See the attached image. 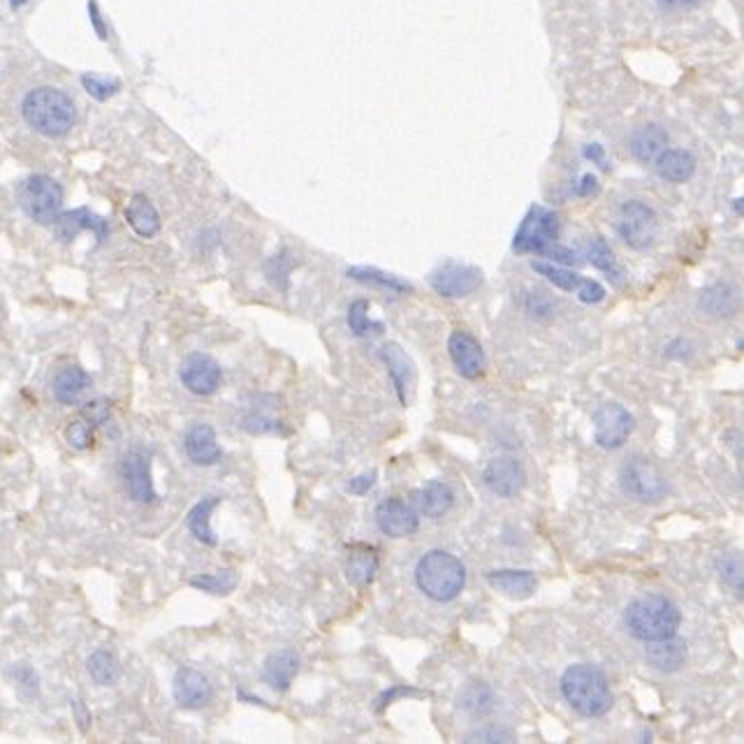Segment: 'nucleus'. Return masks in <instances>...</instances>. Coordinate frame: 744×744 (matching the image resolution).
<instances>
[{
  "label": "nucleus",
  "instance_id": "f257e3e1",
  "mask_svg": "<svg viewBox=\"0 0 744 744\" xmlns=\"http://www.w3.org/2000/svg\"><path fill=\"white\" fill-rule=\"evenodd\" d=\"M682 624V612L670 598L661 594H647L626 605L624 626L636 640L654 643L670 636H677Z\"/></svg>",
  "mask_w": 744,
  "mask_h": 744
},
{
  "label": "nucleus",
  "instance_id": "f03ea898",
  "mask_svg": "<svg viewBox=\"0 0 744 744\" xmlns=\"http://www.w3.org/2000/svg\"><path fill=\"white\" fill-rule=\"evenodd\" d=\"M561 694L580 717H603L612 707V691L608 677L592 663H575L561 675Z\"/></svg>",
  "mask_w": 744,
  "mask_h": 744
},
{
  "label": "nucleus",
  "instance_id": "7ed1b4c3",
  "mask_svg": "<svg viewBox=\"0 0 744 744\" xmlns=\"http://www.w3.org/2000/svg\"><path fill=\"white\" fill-rule=\"evenodd\" d=\"M415 585L432 601L450 603L466 585V566L446 550H429L415 566Z\"/></svg>",
  "mask_w": 744,
  "mask_h": 744
},
{
  "label": "nucleus",
  "instance_id": "20e7f679",
  "mask_svg": "<svg viewBox=\"0 0 744 744\" xmlns=\"http://www.w3.org/2000/svg\"><path fill=\"white\" fill-rule=\"evenodd\" d=\"M21 114L28 126L45 137H63L75 123V105L54 86H40L28 93Z\"/></svg>",
  "mask_w": 744,
  "mask_h": 744
},
{
  "label": "nucleus",
  "instance_id": "39448f33",
  "mask_svg": "<svg viewBox=\"0 0 744 744\" xmlns=\"http://www.w3.org/2000/svg\"><path fill=\"white\" fill-rule=\"evenodd\" d=\"M617 232L626 246L636 248V251H647L659 239V216H656L652 204L643 200H626L617 214Z\"/></svg>",
  "mask_w": 744,
  "mask_h": 744
},
{
  "label": "nucleus",
  "instance_id": "423d86ee",
  "mask_svg": "<svg viewBox=\"0 0 744 744\" xmlns=\"http://www.w3.org/2000/svg\"><path fill=\"white\" fill-rule=\"evenodd\" d=\"M559 230L561 223L557 211L534 204L515 232L513 248L517 253L545 255L554 244H559Z\"/></svg>",
  "mask_w": 744,
  "mask_h": 744
},
{
  "label": "nucleus",
  "instance_id": "0eeeda50",
  "mask_svg": "<svg viewBox=\"0 0 744 744\" xmlns=\"http://www.w3.org/2000/svg\"><path fill=\"white\" fill-rule=\"evenodd\" d=\"M619 483L626 496L640 503H659L668 494V480L659 466L645 457H631L622 466Z\"/></svg>",
  "mask_w": 744,
  "mask_h": 744
},
{
  "label": "nucleus",
  "instance_id": "6e6552de",
  "mask_svg": "<svg viewBox=\"0 0 744 744\" xmlns=\"http://www.w3.org/2000/svg\"><path fill=\"white\" fill-rule=\"evenodd\" d=\"M21 209L40 225H51L61 214L63 188L49 177H31L19 191Z\"/></svg>",
  "mask_w": 744,
  "mask_h": 744
},
{
  "label": "nucleus",
  "instance_id": "1a4fd4ad",
  "mask_svg": "<svg viewBox=\"0 0 744 744\" xmlns=\"http://www.w3.org/2000/svg\"><path fill=\"white\" fill-rule=\"evenodd\" d=\"M429 288L446 299H462L476 293L483 286V272L473 265L457 260H446L427 276Z\"/></svg>",
  "mask_w": 744,
  "mask_h": 744
},
{
  "label": "nucleus",
  "instance_id": "9d476101",
  "mask_svg": "<svg viewBox=\"0 0 744 744\" xmlns=\"http://www.w3.org/2000/svg\"><path fill=\"white\" fill-rule=\"evenodd\" d=\"M594 441L603 450L622 448L636 429V418L619 404H603L594 413Z\"/></svg>",
  "mask_w": 744,
  "mask_h": 744
},
{
  "label": "nucleus",
  "instance_id": "9b49d317",
  "mask_svg": "<svg viewBox=\"0 0 744 744\" xmlns=\"http://www.w3.org/2000/svg\"><path fill=\"white\" fill-rule=\"evenodd\" d=\"M179 381L195 397H209L221 388L223 369L207 353H191L179 367Z\"/></svg>",
  "mask_w": 744,
  "mask_h": 744
},
{
  "label": "nucleus",
  "instance_id": "f8f14e48",
  "mask_svg": "<svg viewBox=\"0 0 744 744\" xmlns=\"http://www.w3.org/2000/svg\"><path fill=\"white\" fill-rule=\"evenodd\" d=\"M121 480L126 494L135 503L156 501V487L151 480V457L142 448H128L121 455Z\"/></svg>",
  "mask_w": 744,
  "mask_h": 744
},
{
  "label": "nucleus",
  "instance_id": "ddd939ff",
  "mask_svg": "<svg viewBox=\"0 0 744 744\" xmlns=\"http://www.w3.org/2000/svg\"><path fill=\"white\" fill-rule=\"evenodd\" d=\"M374 520L378 531L390 538H408L420 529L418 510L411 503L397 499V496L378 503Z\"/></svg>",
  "mask_w": 744,
  "mask_h": 744
},
{
  "label": "nucleus",
  "instance_id": "4468645a",
  "mask_svg": "<svg viewBox=\"0 0 744 744\" xmlns=\"http://www.w3.org/2000/svg\"><path fill=\"white\" fill-rule=\"evenodd\" d=\"M174 703L184 710H202L214 700V684L195 668H179L172 680Z\"/></svg>",
  "mask_w": 744,
  "mask_h": 744
},
{
  "label": "nucleus",
  "instance_id": "2eb2a0df",
  "mask_svg": "<svg viewBox=\"0 0 744 744\" xmlns=\"http://www.w3.org/2000/svg\"><path fill=\"white\" fill-rule=\"evenodd\" d=\"M483 483L501 499H513L527 485V473L515 457H494L483 471Z\"/></svg>",
  "mask_w": 744,
  "mask_h": 744
},
{
  "label": "nucleus",
  "instance_id": "dca6fc26",
  "mask_svg": "<svg viewBox=\"0 0 744 744\" xmlns=\"http://www.w3.org/2000/svg\"><path fill=\"white\" fill-rule=\"evenodd\" d=\"M448 353L450 360L455 364L457 374L466 378V381H476L483 376L485 369V353L480 341L473 334L464 330H455L448 339Z\"/></svg>",
  "mask_w": 744,
  "mask_h": 744
},
{
  "label": "nucleus",
  "instance_id": "f3484780",
  "mask_svg": "<svg viewBox=\"0 0 744 744\" xmlns=\"http://www.w3.org/2000/svg\"><path fill=\"white\" fill-rule=\"evenodd\" d=\"M299 668H302V659L295 649L283 647L276 649L262 663V680H265L269 687L279 694H286V691L293 687L295 677L299 675Z\"/></svg>",
  "mask_w": 744,
  "mask_h": 744
},
{
  "label": "nucleus",
  "instance_id": "a211bd4d",
  "mask_svg": "<svg viewBox=\"0 0 744 744\" xmlns=\"http://www.w3.org/2000/svg\"><path fill=\"white\" fill-rule=\"evenodd\" d=\"M184 450L188 459L198 466H214L223 457V450L216 439V429L207 425V422H198V425L188 427L184 436Z\"/></svg>",
  "mask_w": 744,
  "mask_h": 744
},
{
  "label": "nucleus",
  "instance_id": "6ab92c4d",
  "mask_svg": "<svg viewBox=\"0 0 744 744\" xmlns=\"http://www.w3.org/2000/svg\"><path fill=\"white\" fill-rule=\"evenodd\" d=\"M485 580L494 592L513 598V601L531 598L538 589L536 573L517 571V568H499V571H490V573H485Z\"/></svg>",
  "mask_w": 744,
  "mask_h": 744
},
{
  "label": "nucleus",
  "instance_id": "aec40b11",
  "mask_svg": "<svg viewBox=\"0 0 744 744\" xmlns=\"http://www.w3.org/2000/svg\"><path fill=\"white\" fill-rule=\"evenodd\" d=\"M381 360L388 367V376L392 385H395V392L399 397L401 406H408L411 401V388H413V362L408 360V355L401 350L399 344H385L381 350H378Z\"/></svg>",
  "mask_w": 744,
  "mask_h": 744
},
{
  "label": "nucleus",
  "instance_id": "412c9836",
  "mask_svg": "<svg viewBox=\"0 0 744 744\" xmlns=\"http://www.w3.org/2000/svg\"><path fill=\"white\" fill-rule=\"evenodd\" d=\"M411 499L418 515H425L429 520H439V517L450 513V508L455 506V492L443 480H432V483L422 485L420 490L411 494Z\"/></svg>",
  "mask_w": 744,
  "mask_h": 744
},
{
  "label": "nucleus",
  "instance_id": "4be33fe9",
  "mask_svg": "<svg viewBox=\"0 0 744 744\" xmlns=\"http://www.w3.org/2000/svg\"><path fill=\"white\" fill-rule=\"evenodd\" d=\"M645 659L654 670L663 675H673L687 663V643L677 636L654 640L645 647Z\"/></svg>",
  "mask_w": 744,
  "mask_h": 744
},
{
  "label": "nucleus",
  "instance_id": "5701e85b",
  "mask_svg": "<svg viewBox=\"0 0 744 744\" xmlns=\"http://www.w3.org/2000/svg\"><path fill=\"white\" fill-rule=\"evenodd\" d=\"M56 225V235L61 242H72L79 232L91 230L93 235L98 237V242L107 237V221H102L100 216L91 214L89 209H75V211H65V214H58L54 221Z\"/></svg>",
  "mask_w": 744,
  "mask_h": 744
},
{
  "label": "nucleus",
  "instance_id": "b1692460",
  "mask_svg": "<svg viewBox=\"0 0 744 744\" xmlns=\"http://www.w3.org/2000/svg\"><path fill=\"white\" fill-rule=\"evenodd\" d=\"M89 388H91V376L86 374L82 367H77V364H68V367L58 369L54 376V383H51L54 399L63 406L79 404L84 397V392Z\"/></svg>",
  "mask_w": 744,
  "mask_h": 744
},
{
  "label": "nucleus",
  "instance_id": "393cba45",
  "mask_svg": "<svg viewBox=\"0 0 744 744\" xmlns=\"http://www.w3.org/2000/svg\"><path fill=\"white\" fill-rule=\"evenodd\" d=\"M698 306L710 318H733L738 313L740 295L731 283H712L700 293Z\"/></svg>",
  "mask_w": 744,
  "mask_h": 744
},
{
  "label": "nucleus",
  "instance_id": "a878e982",
  "mask_svg": "<svg viewBox=\"0 0 744 744\" xmlns=\"http://www.w3.org/2000/svg\"><path fill=\"white\" fill-rule=\"evenodd\" d=\"M656 174L670 184H684L696 174V156L689 149H663L654 160Z\"/></svg>",
  "mask_w": 744,
  "mask_h": 744
},
{
  "label": "nucleus",
  "instance_id": "bb28decb",
  "mask_svg": "<svg viewBox=\"0 0 744 744\" xmlns=\"http://www.w3.org/2000/svg\"><path fill=\"white\" fill-rule=\"evenodd\" d=\"M668 147V133L659 123H647L633 130L629 137V151L640 163H654L661 156V151Z\"/></svg>",
  "mask_w": 744,
  "mask_h": 744
},
{
  "label": "nucleus",
  "instance_id": "cd10ccee",
  "mask_svg": "<svg viewBox=\"0 0 744 744\" xmlns=\"http://www.w3.org/2000/svg\"><path fill=\"white\" fill-rule=\"evenodd\" d=\"M221 501H223L221 496L211 494V496H204L202 501H198L191 510H188L186 527L193 534L195 541L202 545H209V547L218 545V538L214 536V529H211V515H214V510L218 506H221Z\"/></svg>",
  "mask_w": 744,
  "mask_h": 744
},
{
  "label": "nucleus",
  "instance_id": "c85d7f7f",
  "mask_svg": "<svg viewBox=\"0 0 744 744\" xmlns=\"http://www.w3.org/2000/svg\"><path fill=\"white\" fill-rule=\"evenodd\" d=\"M126 221L130 228L135 230V235H140L144 239L156 237L160 232V216L147 195H135V198L128 202Z\"/></svg>",
  "mask_w": 744,
  "mask_h": 744
},
{
  "label": "nucleus",
  "instance_id": "c756f323",
  "mask_svg": "<svg viewBox=\"0 0 744 744\" xmlns=\"http://www.w3.org/2000/svg\"><path fill=\"white\" fill-rule=\"evenodd\" d=\"M457 707L469 714V717H487V714L494 712L496 696L490 684L469 682L462 691H459Z\"/></svg>",
  "mask_w": 744,
  "mask_h": 744
},
{
  "label": "nucleus",
  "instance_id": "7c9ffc66",
  "mask_svg": "<svg viewBox=\"0 0 744 744\" xmlns=\"http://www.w3.org/2000/svg\"><path fill=\"white\" fill-rule=\"evenodd\" d=\"M378 573V554L369 547H353L346 564V578L353 587L364 589L374 582Z\"/></svg>",
  "mask_w": 744,
  "mask_h": 744
},
{
  "label": "nucleus",
  "instance_id": "2f4dec72",
  "mask_svg": "<svg viewBox=\"0 0 744 744\" xmlns=\"http://www.w3.org/2000/svg\"><path fill=\"white\" fill-rule=\"evenodd\" d=\"M346 276L357 283H367V286L388 290V293H411L413 290L411 283L401 281L395 274L381 272V269H376V267H350Z\"/></svg>",
  "mask_w": 744,
  "mask_h": 744
},
{
  "label": "nucleus",
  "instance_id": "473e14b6",
  "mask_svg": "<svg viewBox=\"0 0 744 744\" xmlns=\"http://www.w3.org/2000/svg\"><path fill=\"white\" fill-rule=\"evenodd\" d=\"M86 670H89L91 680L98 687H114L121 677V666L116 661V656L107 649H96L89 659H86Z\"/></svg>",
  "mask_w": 744,
  "mask_h": 744
},
{
  "label": "nucleus",
  "instance_id": "72a5a7b5",
  "mask_svg": "<svg viewBox=\"0 0 744 744\" xmlns=\"http://www.w3.org/2000/svg\"><path fill=\"white\" fill-rule=\"evenodd\" d=\"M531 267H534V272L545 276V279L550 281L554 288L566 290V293L578 295L580 288L585 286V281H587L585 276L573 272V269L561 267V265H552V262H531Z\"/></svg>",
  "mask_w": 744,
  "mask_h": 744
},
{
  "label": "nucleus",
  "instance_id": "f704fd0d",
  "mask_svg": "<svg viewBox=\"0 0 744 744\" xmlns=\"http://www.w3.org/2000/svg\"><path fill=\"white\" fill-rule=\"evenodd\" d=\"M239 585V573L235 568H221V571L214 573H202L191 578V587L200 589V592L214 594V596H225L230 592H235V587Z\"/></svg>",
  "mask_w": 744,
  "mask_h": 744
},
{
  "label": "nucleus",
  "instance_id": "c9c22d12",
  "mask_svg": "<svg viewBox=\"0 0 744 744\" xmlns=\"http://www.w3.org/2000/svg\"><path fill=\"white\" fill-rule=\"evenodd\" d=\"M587 260L589 265L598 269V272L608 274V279L615 283V286H622V272H619L617 267L615 253H612V248L603 237H594L592 242L587 244Z\"/></svg>",
  "mask_w": 744,
  "mask_h": 744
},
{
  "label": "nucleus",
  "instance_id": "e433bc0d",
  "mask_svg": "<svg viewBox=\"0 0 744 744\" xmlns=\"http://www.w3.org/2000/svg\"><path fill=\"white\" fill-rule=\"evenodd\" d=\"M346 323H348V330L360 339L383 332V323H376V320L369 318V302H367V299H355V302L348 306Z\"/></svg>",
  "mask_w": 744,
  "mask_h": 744
},
{
  "label": "nucleus",
  "instance_id": "4c0bfd02",
  "mask_svg": "<svg viewBox=\"0 0 744 744\" xmlns=\"http://www.w3.org/2000/svg\"><path fill=\"white\" fill-rule=\"evenodd\" d=\"M717 571L719 578L726 582L733 592L742 594L744 582H742V554L740 552H726L717 559Z\"/></svg>",
  "mask_w": 744,
  "mask_h": 744
},
{
  "label": "nucleus",
  "instance_id": "58836bf2",
  "mask_svg": "<svg viewBox=\"0 0 744 744\" xmlns=\"http://www.w3.org/2000/svg\"><path fill=\"white\" fill-rule=\"evenodd\" d=\"M290 269H293V260H290V253L283 251L279 255H274V258L267 260L265 265V274L269 283L276 290H288V283H290Z\"/></svg>",
  "mask_w": 744,
  "mask_h": 744
},
{
  "label": "nucleus",
  "instance_id": "ea45409f",
  "mask_svg": "<svg viewBox=\"0 0 744 744\" xmlns=\"http://www.w3.org/2000/svg\"><path fill=\"white\" fill-rule=\"evenodd\" d=\"M65 443L75 450H91L93 443H96V436H93V427L86 422L84 418L70 420L68 427H65Z\"/></svg>",
  "mask_w": 744,
  "mask_h": 744
},
{
  "label": "nucleus",
  "instance_id": "a19ab883",
  "mask_svg": "<svg viewBox=\"0 0 744 744\" xmlns=\"http://www.w3.org/2000/svg\"><path fill=\"white\" fill-rule=\"evenodd\" d=\"M10 680L17 684L21 691H28V694H38L40 691V677L35 670L31 668V663H12L10 670H7Z\"/></svg>",
  "mask_w": 744,
  "mask_h": 744
},
{
  "label": "nucleus",
  "instance_id": "79ce46f5",
  "mask_svg": "<svg viewBox=\"0 0 744 744\" xmlns=\"http://www.w3.org/2000/svg\"><path fill=\"white\" fill-rule=\"evenodd\" d=\"M464 742H483V744H496V742H515V735L513 731H508V728L503 726H496V724H487V726H480L476 728V731L466 733Z\"/></svg>",
  "mask_w": 744,
  "mask_h": 744
},
{
  "label": "nucleus",
  "instance_id": "37998d69",
  "mask_svg": "<svg viewBox=\"0 0 744 744\" xmlns=\"http://www.w3.org/2000/svg\"><path fill=\"white\" fill-rule=\"evenodd\" d=\"M82 418L91 427H105L112 420V406H109L107 399H93L82 406Z\"/></svg>",
  "mask_w": 744,
  "mask_h": 744
},
{
  "label": "nucleus",
  "instance_id": "c03bdc74",
  "mask_svg": "<svg viewBox=\"0 0 744 744\" xmlns=\"http://www.w3.org/2000/svg\"><path fill=\"white\" fill-rule=\"evenodd\" d=\"M82 84H84L86 93H89V96L96 98V100H107V98H112L116 91H119V84L109 82V79L98 77V75H84Z\"/></svg>",
  "mask_w": 744,
  "mask_h": 744
},
{
  "label": "nucleus",
  "instance_id": "a18cd8bd",
  "mask_svg": "<svg viewBox=\"0 0 744 744\" xmlns=\"http://www.w3.org/2000/svg\"><path fill=\"white\" fill-rule=\"evenodd\" d=\"M279 425H281L279 420L267 418L265 413H258V411L248 413L246 418L242 420V427L246 429V432H251V434H269V432H279Z\"/></svg>",
  "mask_w": 744,
  "mask_h": 744
},
{
  "label": "nucleus",
  "instance_id": "49530a36",
  "mask_svg": "<svg viewBox=\"0 0 744 744\" xmlns=\"http://www.w3.org/2000/svg\"><path fill=\"white\" fill-rule=\"evenodd\" d=\"M524 306H527L529 316L536 318V320L550 318L552 311H554L552 302L543 293H531V295H527V304H524Z\"/></svg>",
  "mask_w": 744,
  "mask_h": 744
},
{
  "label": "nucleus",
  "instance_id": "de8ad7c7",
  "mask_svg": "<svg viewBox=\"0 0 744 744\" xmlns=\"http://www.w3.org/2000/svg\"><path fill=\"white\" fill-rule=\"evenodd\" d=\"M401 696H425V694H422V691H418V689H413V687H404V684H395V687L388 689V691H383V694L378 696V700H376V712H383L385 707L395 703V700L401 698Z\"/></svg>",
  "mask_w": 744,
  "mask_h": 744
},
{
  "label": "nucleus",
  "instance_id": "09e8293b",
  "mask_svg": "<svg viewBox=\"0 0 744 744\" xmlns=\"http://www.w3.org/2000/svg\"><path fill=\"white\" fill-rule=\"evenodd\" d=\"M70 707H72V717H75L79 731H82V733H89V728H91V724H93V717H91L89 705H86L82 698H70Z\"/></svg>",
  "mask_w": 744,
  "mask_h": 744
},
{
  "label": "nucleus",
  "instance_id": "8fccbe9b",
  "mask_svg": "<svg viewBox=\"0 0 744 744\" xmlns=\"http://www.w3.org/2000/svg\"><path fill=\"white\" fill-rule=\"evenodd\" d=\"M374 485H376V471H371V473H364V476L350 478L346 485V492L355 494V496H364Z\"/></svg>",
  "mask_w": 744,
  "mask_h": 744
},
{
  "label": "nucleus",
  "instance_id": "3c124183",
  "mask_svg": "<svg viewBox=\"0 0 744 744\" xmlns=\"http://www.w3.org/2000/svg\"><path fill=\"white\" fill-rule=\"evenodd\" d=\"M573 193L578 195V198H592V195H596L598 193V179H596V174H592V172L582 174L578 184L573 186Z\"/></svg>",
  "mask_w": 744,
  "mask_h": 744
},
{
  "label": "nucleus",
  "instance_id": "603ef678",
  "mask_svg": "<svg viewBox=\"0 0 744 744\" xmlns=\"http://www.w3.org/2000/svg\"><path fill=\"white\" fill-rule=\"evenodd\" d=\"M585 158L592 160L594 165L601 167V170H610L608 156H605V149L601 147V144H587V147H585Z\"/></svg>",
  "mask_w": 744,
  "mask_h": 744
},
{
  "label": "nucleus",
  "instance_id": "864d4df0",
  "mask_svg": "<svg viewBox=\"0 0 744 744\" xmlns=\"http://www.w3.org/2000/svg\"><path fill=\"white\" fill-rule=\"evenodd\" d=\"M89 14H91V21H93V26H96L98 35H100V38H102V40H105V38H107L105 24H102V19H100V12H98V5H96V3H93V0H91V3H89Z\"/></svg>",
  "mask_w": 744,
  "mask_h": 744
},
{
  "label": "nucleus",
  "instance_id": "5fc2aeb1",
  "mask_svg": "<svg viewBox=\"0 0 744 744\" xmlns=\"http://www.w3.org/2000/svg\"><path fill=\"white\" fill-rule=\"evenodd\" d=\"M696 3H698V0H659V5L668 7V10H677V7H691Z\"/></svg>",
  "mask_w": 744,
  "mask_h": 744
},
{
  "label": "nucleus",
  "instance_id": "6e6d98bb",
  "mask_svg": "<svg viewBox=\"0 0 744 744\" xmlns=\"http://www.w3.org/2000/svg\"><path fill=\"white\" fill-rule=\"evenodd\" d=\"M237 700H244V703H248V705H267L265 700L253 696V694H248V691H244V689H237Z\"/></svg>",
  "mask_w": 744,
  "mask_h": 744
},
{
  "label": "nucleus",
  "instance_id": "4d7b16f0",
  "mask_svg": "<svg viewBox=\"0 0 744 744\" xmlns=\"http://www.w3.org/2000/svg\"><path fill=\"white\" fill-rule=\"evenodd\" d=\"M24 3H26V0H10V5H12V7H21Z\"/></svg>",
  "mask_w": 744,
  "mask_h": 744
},
{
  "label": "nucleus",
  "instance_id": "13d9d810",
  "mask_svg": "<svg viewBox=\"0 0 744 744\" xmlns=\"http://www.w3.org/2000/svg\"><path fill=\"white\" fill-rule=\"evenodd\" d=\"M735 211H740L742 214V200H735Z\"/></svg>",
  "mask_w": 744,
  "mask_h": 744
}]
</instances>
